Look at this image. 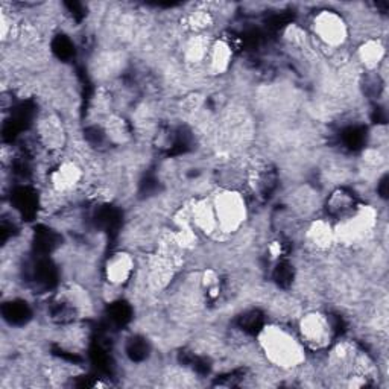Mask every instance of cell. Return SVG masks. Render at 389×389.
<instances>
[{"label": "cell", "instance_id": "cell-7", "mask_svg": "<svg viewBox=\"0 0 389 389\" xmlns=\"http://www.w3.org/2000/svg\"><path fill=\"white\" fill-rule=\"evenodd\" d=\"M3 318L8 321L11 325H23L31 319V309L28 303L22 299H14V301L5 303L2 307Z\"/></svg>", "mask_w": 389, "mask_h": 389}, {"label": "cell", "instance_id": "cell-6", "mask_svg": "<svg viewBox=\"0 0 389 389\" xmlns=\"http://www.w3.org/2000/svg\"><path fill=\"white\" fill-rule=\"evenodd\" d=\"M318 31L325 42L338 43L343 40L344 26L334 14H324L318 20Z\"/></svg>", "mask_w": 389, "mask_h": 389}, {"label": "cell", "instance_id": "cell-1", "mask_svg": "<svg viewBox=\"0 0 389 389\" xmlns=\"http://www.w3.org/2000/svg\"><path fill=\"white\" fill-rule=\"evenodd\" d=\"M356 207V198L345 189L334 190L329 200H327V211H329L330 216L336 217V219H344V217L354 215Z\"/></svg>", "mask_w": 389, "mask_h": 389}, {"label": "cell", "instance_id": "cell-13", "mask_svg": "<svg viewBox=\"0 0 389 389\" xmlns=\"http://www.w3.org/2000/svg\"><path fill=\"white\" fill-rule=\"evenodd\" d=\"M52 51L59 59H69L75 55V44L66 36H58L52 42Z\"/></svg>", "mask_w": 389, "mask_h": 389}, {"label": "cell", "instance_id": "cell-5", "mask_svg": "<svg viewBox=\"0 0 389 389\" xmlns=\"http://www.w3.org/2000/svg\"><path fill=\"white\" fill-rule=\"evenodd\" d=\"M133 271V262L126 254H116L107 266V277L113 283H125Z\"/></svg>", "mask_w": 389, "mask_h": 389}, {"label": "cell", "instance_id": "cell-15", "mask_svg": "<svg viewBox=\"0 0 389 389\" xmlns=\"http://www.w3.org/2000/svg\"><path fill=\"white\" fill-rule=\"evenodd\" d=\"M379 192H380V195L384 196V198H386V193H388V178L385 176L384 180L380 181V186H379Z\"/></svg>", "mask_w": 389, "mask_h": 389}, {"label": "cell", "instance_id": "cell-12", "mask_svg": "<svg viewBox=\"0 0 389 389\" xmlns=\"http://www.w3.org/2000/svg\"><path fill=\"white\" fill-rule=\"evenodd\" d=\"M340 139H343V143L350 149H358L362 145H364L365 142V131L364 128H359V126H350L347 128L345 131L340 135Z\"/></svg>", "mask_w": 389, "mask_h": 389}, {"label": "cell", "instance_id": "cell-3", "mask_svg": "<svg viewBox=\"0 0 389 389\" xmlns=\"http://www.w3.org/2000/svg\"><path fill=\"white\" fill-rule=\"evenodd\" d=\"M277 172L269 166H258L251 175V184L257 196H269L277 187Z\"/></svg>", "mask_w": 389, "mask_h": 389}, {"label": "cell", "instance_id": "cell-10", "mask_svg": "<svg viewBox=\"0 0 389 389\" xmlns=\"http://www.w3.org/2000/svg\"><path fill=\"white\" fill-rule=\"evenodd\" d=\"M149 351H151V348H149L148 340L140 336L131 338L126 345V354L134 362L145 360L149 356Z\"/></svg>", "mask_w": 389, "mask_h": 389}, {"label": "cell", "instance_id": "cell-9", "mask_svg": "<svg viewBox=\"0 0 389 389\" xmlns=\"http://www.w3.org/2000/svg\"><path fill=\"white\" fill-rule=\"evenodd\" d=\"M239 327L248 334H257L263 329V315L258 310H250L239 318Z\"/></svg>", "mask_w": 389, "mask_h": 389}, {"label": "cell", "instance_id": "cell-2", "mask_svg": "<svg viewBox=\"0 0 389 389\" xmlns=\"http://www.w3.org/2000/svg\"><path fill=\"white\" fill-rule=\"evenodd\" d=\"M12 207L17 213L26 219H31L37 215L38 209V198L37 193L33 192L31 187H18L14 190V193L11 196Z\"/></svg>", "mask_w": 389, "mask_h": 389}, {"label": "cell", "instance_id": "cell-4", "mask_svg": "<svg viewBox=\"0 0 389 389\" xmlns=\"http://www.w3.org/2000/svg\"><path fill=\"white\" fill-rule=\"evenodd\" d=\"M269 348H271V354L272 358L280 360H293L297 358V348L293 345L292 339L288 336V334H284L280 332V334L274 333L269 336Z\"/></svg>", "mask_w": 389, "mask_h": 389}, {"label": "cell", "instance_id": "cell-8", "mask_svg": "<svg viewBox=\"0 0 389 389\" xmlns=\"http://www.w3.org/2000/svg\"><path fill=\"white\" fill-rule=\"evenodd\" d=\"M242 207L243 204L239 202L236 200V196H227L225 200H222L217 206V221H221L222 225H231L237 224L239 217L242 215Z\"/></svg>", "mask_w": 389, "mask_h": 389}, {"label": "cell", "instance_id": "cell-14", "mask_svg": "<svg viewBox=\"0 0 389 389\" xmlns=\"http://www.w3.org/2000/svg\"><path fill=\"white\" fill-rule=\"evenodd\" d=\"M293 276H295V272H293V266L289 262L282 260L277 263L274 269V280L278 286L288 288L293 282Z\"/></svg>", "mask_w": 389, "mask_h": 389}, {"label": "cell", "instance_id": "cell-11", "mask_svg": "<svg viewBox=\"0 0 389 389\" xmlns=\"http://www.w3.org/2000/svg\"><path fill=\"white\" fill-rule=\"evenodd\" d=\"M133 310L126 303H114L110 306V310H108V318L113 324L116 325H125L129 319H131Z\"/></svg>", "mask_w": 389, "mask_h": 389}]
</instances>
